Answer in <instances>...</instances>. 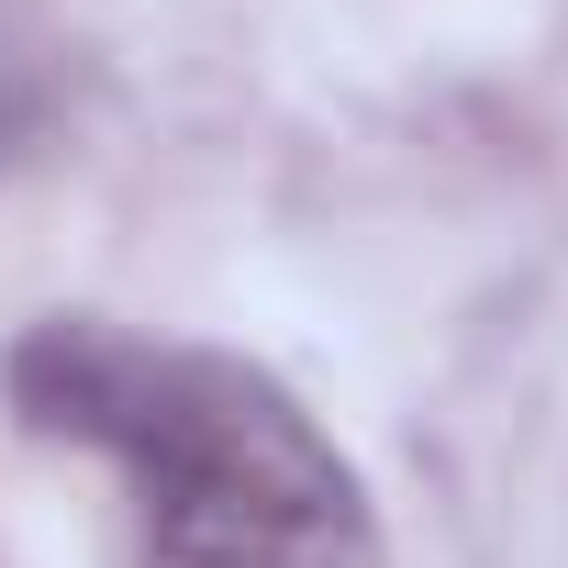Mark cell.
Segmentation results:
<instances>
[{
	"mask_svg": "<svg viewBox=\"0 0 568 568\" xmlns=\"http://www.w3.org/2000/svg\"><path fill=\"white\" fill-rule=\"evenodd\" d=\"M0 390L34 435L101 446L134 479V568H379V513L346 446L256 357L45 313Z\"/></svg>",
	"mask_w": 568,
	"mask_h": 568,
	"instance_id": "6da1fadb",
	"label": "cell"
}]
</instances>
